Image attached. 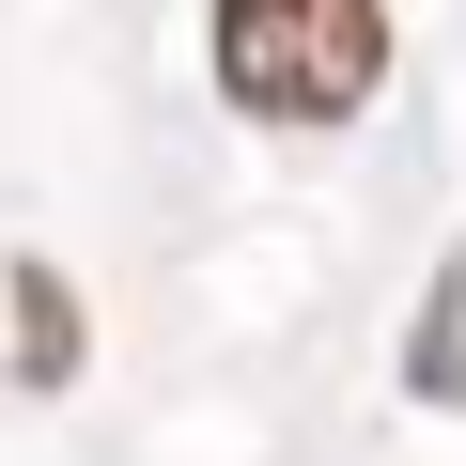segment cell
<instances>
[{"label": "cell", "instance_id": "obj_1", "mask_svg": "<svg viewBox=\"0 0 466 466\" xmlns=\"http://www.w3.org/2000/svg\"><path fill=\"white\" fill-rule=\"evenodd\" d=\"M202 63L249 125H358L389 94V0H218Z\"/></svg>", "mask_w": 466, "mask_h": 466}, {"label": "cell", "instance_id": "obj_2", "mask_svg": "<svg viewBox=\"0 0 466 466\" xmlns=\"http://www.w3.org/2000/svg\"><path fill=\"white\" fill-rule=\"evenodd\" d=\"M16 373H32V389L78 373V296H63V265H16Z\"/></svg>", "mask_w": 466, "mask_h": 466}, {"label": "cell", "instance_id": "obj_3", "mask_svg": "<svg viewBox=\"0 0 466 466\" xmlns=\"http://www.w3.org/2000/svg\"><path fill=\"white\" fill-rule=\"evenodd\" d=\"M404 373H420V404H466V249L435 265V311H420V358Z\"/></svg>", "mask_w": 466, "mask_h": 466}]
</instances>
